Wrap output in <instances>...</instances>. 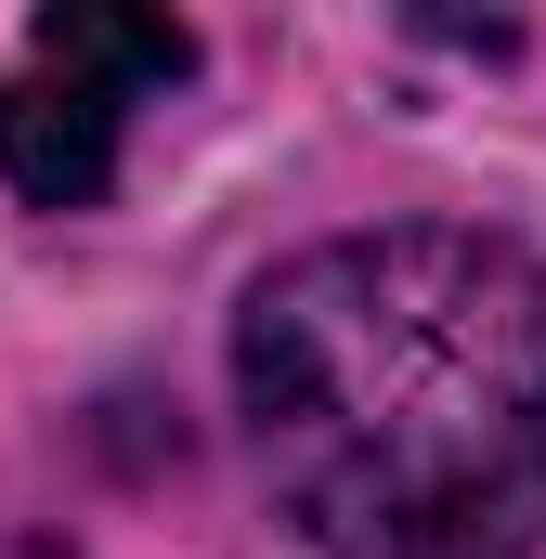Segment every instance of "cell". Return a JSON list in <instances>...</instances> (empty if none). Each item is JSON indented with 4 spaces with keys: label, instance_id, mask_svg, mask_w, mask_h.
<instances>
[{
    "label": "cell",
    "instance_id": "cell-2",
    "mask_svg": "<svg viewBox=\"0 0 546 559\" xmlns=\"http://www.w3.org/2000/svg\"><path fill=\"white\" fill-rule=\"evenodd\" d=\"M195 79V39L169 13H118V0H66L26 26L13 79H0V169L26 209H92L118 182V143L156 92Z\"/></svg>",
    "mask_w": 546,
    "mask_h": 559
},
{
    "label": "cell",
    "instance_id": "cell-1",
    "mask_svg": "<svg viewBox=\"0 0 546 559\" xmlns=\"http://www.w3.org/2000/svg\"><path fill=\"white\" fill-rule=\"evenodd\" d=\"M235 404L325 559L546 547V261L468 222H378L273 261L235 312Z\"/></svg>",
    "mask_w": 546,
    "mask_h": 559
},
{
    "label": "cell",
    "instance_id": "cell-3",
    "mask_svg": "<svg viewBox=\"0 0 546 559\" xmlns=\"http://www.w3.org/2000/svg\"><path fill=\"white\" fill-rule=\"evenodd\" d=\"M0 559H66V547H39V534H0Z\"/></svg>",
    "mask_w": 546,
    "mask_h": 559
}]
</instances>
